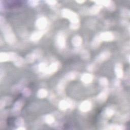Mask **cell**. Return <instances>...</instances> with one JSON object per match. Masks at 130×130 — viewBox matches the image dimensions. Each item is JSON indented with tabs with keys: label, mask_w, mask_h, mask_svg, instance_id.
Instances as JSON below:
<instances>
[{
	"label": "cell",
	"mask_w": 130,
	"mask_h": 130,
	"mask_svg": "<svg viewBox=\"0 0 130 130\" xmlns=\"http://www.w3.org/2000/svg\"><path fill=\"white\" fill-rule=\"evenodd\" d=\"M0 29L7 43L12 45L16 43L17 39L12 27L6 22L4 17L2 15L0 16Z\"/></svg>",
	"instance_id": "1"
},
{
	"label": "cell",
	"mask_w": 130,
	"mask_h": 130,
	"mask_svg": "<svg viewBox=\"0 0 130 130\" xmlns=\"http://www.w3.org/2000/svg\"><path fill=\"white\" fill-rule=\"evenodd\" d=\"M61 15L63 17L69 19L71 23L80 22L78 15L75 12L67 8H64L61 10Z\"/></svg>",
	"instance_id": "2"
},
{
	"label": "cell",
	"mask_w": 130,
	"mask_h": 130,
	"mask_svg": "<svg viewBox=\"0 0 130 130\" xmlns=\"http://www.w3.org/2000/svg\"><path fill=\"white\" fill-rule=\"evenodd\" d=\"M60 67V63L59 61H56L52 62L49 66H48L46 70L42 73V76L48 77L56 73L58 71Z\"/></svg>",
	"instance_id": "3"
},
{
	"label": "cell",
	"mask_w": 130,
	"mask_h": 130,
	"mask_svg": "<svg viewBox=\"0 0 130 130\" xmlns=\"http://www.w3.org/2000/svg\"><path fill=\"white\" fill-rule=\"evenodd\" d=\"M66 37L65 34L62 32H58L55 38V45L60 49H64L66 46Z\"/></svg>",
	"instance_id": "4"
},
{
	"label": "cell",
	"mask_w": 130,
	"mask_h": 130,
	"mask_svg": "<svg viewBox=\"0 0 130 130\" xmlns=\"http://www.w3.org/2000/svg\"><path fill=\"white\" fill-rule=\"evenodd\" d=\"M75 104L73 101L71 99L62 100L58 103V108L60 110L64 111L69 109H72L74 107Z\"/></svg>",
	"instance_id": "5"
},
{
	"label": "cell",
	"mask_w": 130,
	"mask_h": 130,
	"mask_svg": "<svg viewBox=\"0 0 130 130\" xmlns=\"http://www.w3.org/2000/svg\"><path fill=\"white\" fill-rule=\"evenodd\" d=\"M96 5L100 6H105L110 11H113L115 10L116 5L115 3L111 0H104V1H94Z\"/></svg>",
	"instance_id": "6"
},
{
	"label": "cell",
	"mask_w": 130,
	"mask_h": 130,
	"mask_svg": "<svg viewBox=\"0 0 130 130\" xmlns=\"http://www.w3.org/2000/svg\"><path fill=\"white\" fill-rule=\"evenodd\" d=\"M110 90L107 87L104 88L96 96L97 101L100 103H103L106 101L108 99Z\"/></svg>",
	"instance_id": "7"
},
{
	"label": "cell",
	"mask_w": 130,
	"mask_h": 130,
	"mask_svg": "<svg viewBox=\"0 0 130 130\" xmlns=\"http://www.w3.org/2000/svg\"><path fill=\"white\" fill-rule=\"evenodd\" d=\"M48 24L47 18L44 16L38 18L36 21V26L39 30H45Z\"/></svg>",
	"instance_id": "8"
},
{
	"label": "cell",
	"mask_w": 130,
	"mask_h": 130,
	"mask_svg": "<svg viewBox=\"0 0 130 130\" xmlns=\"http://www.w3.org/2000/svg\"><path fill=\"white\" fill-rule=\"evenodd\" d=\"M99 36L102 41L110 42L112 41L114 39V36L111 31H106L99 34Z\"/></svg>",
	"instance_id": "9"
},
{
	"label": "cell",
	"mask_w": 130,
	"mask_h": 130,
	"mask_svg": "<svg viewBox=\"0 0 130 130\" xmlns=\"http://www.w3.org/2000/svg\"><path fill=\"white\" fill-rule=\"evenodd\" d=\"M69 81L63 77L61 78L56 86V91L59 94L62 95L64 92V88Z\"/></svg>",
	"instance_id": "10"
},
{
	"label": "cell",
	"mask_w": 130,
	"mask_h": 130,
	"mask_svg": "<svg viewBox=\"0 0 130 130\" xmlns=\"http://www.w3.org/2000/svg\"><path fill=\"white\" fill-rule=\"evenodd\" d=\"M111 56L110 52L108 50H105L101 52L95 57V60L98 63H100L108 60Z\"/></svg>",
	"instance_id": "11"
},
{
	"label": "cell",
	"mask_w": 130,
	"mask_h": 130,
	"mask_svg": "<svg viewBox=\"0 0 130 130\" xmlns=\"http://www.w3.org/2000/svg\"><path fill=\"white\" fill-rule=\"evenodd\" d=\"M23 104L24 102L22 100H18L15 102L12 109V113L14 115H17L20 113Z\"/></svg>",
	"instance_id": "12"
},
{
	"label": "cell",
	"mask_w": 130,
	"mask_h": 130,
	"mask_svg": "<svg viewBox=\"0 0 130 130\" xmlns=\"http://www.w3.org/2000/svg\"><path fill=\"white\" fill-rule=\"evenodd\" d=\"M46 30H39L32 32L30 36V40L32 42H37L39 41L43 36L45 34Z\"/></svg>",
	"instance_id": "13"
},
{
	"label": "cell",
	"mask_w": 130,
	"mask_h": 130,
	"mask_svg": "<svg viewBox=\"0 0 130 130\" xmlns=\"http://www.w3.org/2000/svg\"><path fill=\"white\" fill-rule=\"evenodd\" d=\"M92 108V104L88 100L83 101L79 105V108L80 110L83 112H87L91 110Z\"/></svg>",
	"instance_id": "14"
},
{
	"label": "cell",
	"mask_w": 130,
	"mask_h": 130,
	"mask_svg": "<svg viewBox=\"0 0 130 130\" xmlns=\"http://www.w3.org/2000/svg\"><path fill=\"white\" fill-rule=\"evenodd\" d=\"M114 72L117 78H122L124 75L122 64L119 62L116 63L114 66Z\"/></svg>",
	"instance_id": "15"
},
{
	"label": "cell",
	"mask_w": 130,
	"mask_h": 130,
	"mask_svg": "<svg viewBox=\"0 0 130 130\" xmlns=\"http://www.w3.org/2000/svg\"><path fill=\"white\" fill-rule=\"evenodd\" d=\"M12 101L11 97L6 96L2 97L0 100V110H2L6 106L10 105Z\"/></svg>",
	"instance_id": "16"
},
{
	"label": "cell",
	"mask_w": 130,
	"mask_h": 130,
	"mask_svg": "<svg viewBox=\"0 0 130 130\" xmlns=\"http://www.w3.org/2000/svg\"><path fill=\"white\" fill-rule=\"evenodd\" d=\"M93 80V76L92 74L89 73H84L81 77V81L84 84H89L92 82Z\"/></svg>",
	"instance_id": "17"
},
{
	"label": "cell",
	"mask_w": 130,
	"mask_h": 130,
	"mask_svg": "<svg viewBox=\"0 0 130 130\" xmlns=\"http://www.w3.org/2000/svg\"><path fill=\"white\" fill-rule=\"evenodd\" d=\"M114 113L115 110L112 107H107L103 111L102 115L104 117L106 118H110L114 115Z\"/></svg>",
	"instance_id": "18"
},
{
	"label": "cell",
	"mask_w": 130,
	"mask_h": 130,
	"mask_svg": "<svg viewBox=\"0 0 130 130\" xmlns=\"http://www.w3.org/2000/svg\"><path fill=\"white\" fill-rule=\"evenodd\" d=\"M83 42L82 38L79 35H76L72 39V44L75 47H80Z\"/></svg>",
	"instance_id": "19"
},
{
	"label": "cell",
	"mask_w": 130,
	"mask_h": 130,
	"mask_svg": "<svg viewBox=\"0 0 130 130\" xmlns=\"http://www.w3.org/2000/svg\"><path fill=\"white\" fill-rule=\"evenodd\" d=\"M104 129L109 130H124L125 129V127L122 124H110L106 125Z\"/></svg>",
	"instance_id": "20"
},
{
	"label": "cell",
	"mask_w": 130,
	"mask_h": 130,
	"mask_svg": "<svg viewBox=\"0 0 130 130\" xmlns=\"http://www.w3.org/2000/svg\"><path fill=\"white\" fill-rule=\"evenodd\" d=\"M13 62L16 67H21L24 66L26 62L24 59H23L21 56L18 55L16 58L14 59V60L13 61Z\"/></svg>",
	"instance_id": "21"
},
{
	"label": "cell",
	"mask_w": 130,
	"mask_h": 130,
	"mask_svg": "<svg viewBox=\"0 0 130 130\" xmlns=\"http://www.w3.org/2000/svg\"><path fill=\"white\" fill-rule=\"evenodd\" d=\"M102 41L100 39L99 35H96L92 39L91 43V46L93 49H96L98 48L100 46Z\"/></svg>",
	"instance_id": "22"
},
{
	"label": "cell",
	"mask_w": 130,
	"mask_h": 130,
	"mask_svg": "<svg viewBox=\"0 0 130 130\" xmlns=\"http://www.w3.org/2000/svg\"><path fill=\"white\" fill-rule=\"evenodd\" d=\"M102 7L101 6H100L96 4L92 5L90 7L89 9V12L90 14L96 15L100 12Z\"/></svg>",
	"instance_id": "23"
},
{
	"label": "cell",
	"mask_w": 130,
	"mask_h": 130,
	"mask_svg": "<svg viewBox=\"0 0 130 130\" xmlns=\"http://www.w3.org/2000/svg\"><path fill=\"white\" fill-rule=\"evenodd\" d=\"M77 75H78L77 72H76L75 71H71V72H70L67 73L64 75V77L68 81H71L75 80L77 78Z\"/></svg>",
	"instance_id": "24"
},
{
	"label": "cell",
	"mask_w": 130,
	"mask_h": 130,
	"mask_svg": "<svg viewBox=\"0 0 130 130\" xmlns=\"http://www.w3.org/2000/svg\"><path fill=\"white\" fill-rule=\"evenodd\" d=\"M44 120L47 124L52 125L55 122V118L51 114H47L44 117Z\"/></svg>",
	"instance_id": "25"
},
{
	"label": "cell",
	"mask_w": 130,
	"mask_h": 130,
	"mask_svg": "<svg viewBox=\"0 0 130 130\" xmlns=\"http://www.w3.org/2000/svg\"><path fill=\"white\" fill-rule=\"evenodd\" d=\"M10 61L9 52H1L0 53V62H6Z\"/></svg>",
	"instance_id": "26"
},
{
	"label": "cell",
	"mask_w": 130,
	"mask_h": 130,
	"mask_svg": "<svg viewBox=\"0 0 130 130\" xmlns=\"http://www.w3.org/2000/svg\"><path fill=\"white\" fill-rule=\"evenodd\" d=\"M48 66L47 64V63L45 62H41L40 63H39L36 67V70L39 72H41V73H43L47 69Z\"/></svg>",
	"instance_id": "27"
},
{
	"label": "cell",
	"mask_w": 130,
	"mask_h": 130,
	"mask_svg": "<svg viewBox=\"0 0 130 130\" xmlns=\"http://www.w3.org/2000/svg\"><path fill=\"white\" fill-rule=\"evenodd\" d=\"M48 95V91L44 88L39 89L37 92V96L39 99H43Z\"/></svg>",
	"instance_id": "28"
},
{
	"label": "cell",
	"mask_w": 130,
	"mask_h": 130,
	"mask_svg": "<svg viewBox=\"0 0 130 130\" xmlns=\"http://www.w3.org/2000/svg\"><path fill=\"white\" fill-rule=\"evenodd\" d=\"M37 59L35 55L32 52H31L29 54H27L25 58V62L28 63H31L34 62Z\"/></svg>",
	"instance_id": "29"
},
{
	"label": "cell",
	"mask_w": 130,
	"mask_h": 130,
	"mask_svg": "<svg viewBox=\"0 0 130 130\" xmlns=\"http://www.w3.org/2000/svg\"><path fill=\"white\" fill-rule=\"evenodd\" d=\"M25 82H26V81L24 79L21 80L18 84L14 85L12 87V90L14 91H17V90H20V89H22V87H23V86L25 84Z\"/></svg>",
	"instance_id": "30"
},
{
	"label": "cell",
	"mask_w": 130,
	"mask_h": 130,
	"mask_svg": "<svg viewBox=\"0 0 130 130\" xmlns=\"http://www.w3.org/2000/svg\"><path fill=\"white\" fill-rule=\"evenodd\" d=\"M120 15L122 17L124 18H129L130 17V11L128 9L126 8H122L120 10Z\"/></svg>",
	"instance_id": "31"
},
{
	"label": "cell",
	"mask_w": 130,
	"mask_h": 130,
	"mask_svg": "<svg viewBox=\"0 0 130 130\" xmlns=\"http://www.w3.org/2000/svg\"><path fill=\"white\" fill-rule=\"evenodd\" d=\"M80 56H81V58L82 59L86 60L90 58V55L88 51H87V50H83L82 51H81L80 53Z\"/></svg>",
	"instance_id": "32"
},
{
	"label": "cell",
	"mask_w": 130,
	"mask_h": 130,
	"mask_svg": "<svg viewBox=\"0 0 130 130\" xmlns=\"http://www.w3.org/2000/svg\"><path fill=\"white\" fill-rule=\"evenodd\" d=\"M99 83L100 85L104 87H106L109 84V81L107 78L105 77H102L100 78L99 79Z\"/></svg>",
	"instance_id": "33"
},
{
	"label": "cell",
	"mask_w": 130,
	"mask_h": 130,
	"mask_svg": "<svg viewBox=\"0 0 130 130\" xmlns=\"http://www.w3.org/2000/svg\"><path fill=\"white\" fill-rule=\"evenodd\" d=\"M15 125L17 127L24 126V120L22 117H18L15 121Z\"/></svg>",
	"instance_id": "34"
},
{
	"label": "cell",
	"mask_w": 130,
	"mask_h": 130,
	"mask_svg": "<svg viewBox=\"0 0 130 130\" xmlns=\"http://www.w3.org/2000/svg\"><path fill=\"white\" fill-rule=\"evenodd\" d=\"M35 55V57H36L37 59L40 58L41 57V56H42L43 55V52L42 51L39 49V48H37V49H35L32 52Z\"/></svg>",
	"instance_id": "35"
},
{
	"label": "cell",
	"mask_w": 130,
	"mask_h": 130,
	"mask_svg": "<svg viewBox=\"0 0 130 130\" xmlns=\"http://www.w3.org/2000/svg\"><path fill=\"white\" fill-rule=\"evenodd\" d=\"M21 92H22V95L25 97L29 96L31 94V90L29 88H27V87L23 88L22 89Z\"/></svg>",
	"instance_id": "36"
},
{
	"label": "cell",
	"mask_w": 130,
	"mask_h": 130,
	"mask_svg": "<svg viewBox=\"0 0 130 130\" xmlns=\"http://www.w3.org/2000/svg\"><path fill=\"white\" fill-rule=\"evenodd\" d=\"M119 118H120V120L121 121L125 122V121H128L129 119V113H126L124 115H121L119 117Z\"/></svg>",
	"instance_id": "37"
},
{
	"label": "cell",
	"mask_w": 130,
	"mask_h": 130,
	"mask_svg": "<svg viewBox=\"0 0 130 130\" xmlns=\"http://www.w3.org/2000/svg\"><path fill=\"white\" fill-rule=\"evenodd\" d=\"M28 4L31 7H36L39 4V1L38 0H30L27 1Z\"/></svg>",
	"instance_id": "38"
},
{
	"label": "cell",
	"mask_w": 130,
	"mask_h": 130,
	"mask_svg": "<svg viewBox=\"0 0 130 130\" xmlns=\"http://www.w3.org/2000/svg\"><path fill=\"white\" fill-rule=\"evenodd\" d=\"M80 25V22L75 23H71L70 25V27L72 29L76 30V29H78L79 28Z\"/></svg>",
	"instance_id": "39"
},
{
	"label": "cell",
	"mask_w": 130,
	"mask_h": 130,
	"mask_svg": "<svg viewBox=\"0 0 130 130\" xmlns=\"http://www.w3.org/2000/svg\"><path fill=\"white\" fill-rule=\"evenodd\" d=\"M45 3H46L47 4H48L49 6H53L57 4V2L55 0H47V1H45Z\"/></svg>",
	"instance_id": "40"
},
{
	"label": "cell",
	"mask_w": 130,
	"mask_h": 130,
	"mask_svg": "<svg viewBox=\"0 0 130 130\" xmlns=\"http://www.w3.org/2000/svg\"><path fill=\"white\" fill-rule=\"evenodd\" d=\"M95 65L94 63H91V64H89L87 67V70L90 72H92V71H94L95 70Z\"/></svg>",
	"instance_id": "41"
},
{
	"label": "cell",
	"mask_w": 130,
	"mask_h": 130,
	"mask_svg": "<svg viewBox=\"0 0 130 130\" xmlns=\"http://www.w3.org/2000/svg\"><path fill=\"white\" fill-rule=\"evenodd\" d=\"M114 84L115 85V86H117L118 87H119L120 86V84H121V82H120V80L118 78H117V79H115V80L114 81Z\"/></svg>",
	"instance_id": "42"
},
{
	"label": "cell",
	"mask_w": 130,
	"mask_h": 130,
	"mask_svg": "<svg viewBox=\"0 0 130 130\" xmlns=\"http://www.w3.org/2000/svg\"><path fill=\"white\" fill-rule=\"evenodd\" d=\"M4 75H5L4 71L3 70V69H1L0 70V81H2L3 79L4 78Z\"/></svg>",
	"instance_id": "43"
},
{
	"label": "cell",
	"mask_w": 130,
	"mask_h": 130,
	"mask_svg": "<svg viewBox=\"0 0 130 130\" xmlns=\"http://www.w3.org/2000/svg\"><path fill=\"white\" fill-rule=\"evenodd\" d=\"M4 10V6L3 5V1H0V11L1 12H3Z\"/></svg>",
	"instance_id": "44"
},
{
	"label": "cell",
	"mask_w": 130,
	"mask_h": 130,
	"mask_svg": "<svg viewBox=\"0 0 130 130\" xmlns=\"http://www.w3.org/2000/svg\"><path fill=\"white\" fill-rule=\"evenodd\" d=\"M16 129H17V130H25V129H26V128L24 126H21V127H19L16 128Z\"/></svg>",
	"instance_id": "45"
},
{
	"label": "cell",
	"mask_w": 130,
	"mask_h": 130,
	"mask_svg": "<svg viewBox=\"0 0 130 130\" xmlns=\"http://www.w3.org/2000/svg\"><path fill=\"white\" fill-rule=\"evenodd\" d=\"M77 3L79 4H82L83 3H84V2H85V1H83V0H79V1H76Z\"/></svg>",
	"instance_id": "46"
}]
</instances>
